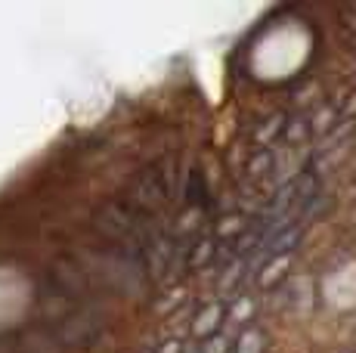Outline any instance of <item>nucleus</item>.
<instances>
[{
  "mask_svg": "<svg viewBox=\"0 0 356 353\" xmlns=\"http://www.w3.org/2000/svg\"><path fill=\"white\" fill-rule=\"evenodd\" d=\"M143 220H146V217L136 214L127 202H108V205L93 217V227H97L102 236H108V239L127 242V239H136V236H140Z\"/></svg>",
  "mask_w": 356,
  "mask_h": 353,
  "instance_id": "f257e3e1",
  "label": "nucleus"
},
{
  "mask_svg": "<svg viewBox=\"0 0 356 353\" xmlns=\"http://www.w3.org/2000/svg\"><path fill=\"white\" fill-rule=\"evenodd\" d=\"M227 322V304L223 301H214V304H204L202 310H198V316H195V322H193V335L195 338H211V335H217V329Z\"/></svg>",
  "mask_w": 356,
  "mask_h": 353,
  "instance_id": "f03ea898",
  "label": "nucleus"
},
{
  "mask_svg": "<svg viewBox=\"0 0 356 353\" xmlns=\"http://www.w3.org/2000/svg\"><path fill=\"white\" fill-rule=\"evenodd\" d=\"M266 344H270L266 331L257 329V325H248V329L238 331L236 344H232V353H266Z\"/></svg>",
  "mask_w": 356,
  "mask_h": 353,
  "instance_id": "7ed1b4c3",
  "label": "nucleus"
},
{
  "mask_svg": "<svg viewBox=\"0 0 356 353\" xmlns=\"http://www.w3.org/2000/svg\"><path fill=\"white\" fill-rule=\"evenodd\" d=\"M211 254H214V236H202V239L189 248V267L193 270L204 267V261H208Z\"/></svg>",
  "mask_w": 356,
  "mask_h": 353,
  "instance_id": "20e7f679",
  "label": "nucleus"
},
{
  "mask_svg": "<svg viewBox=\"0 0 356 353\" xmlns=\"http://www.w3.org/2000/svg\"><path fill=\"white\" fill-rule=\"evenodd\" d=\"M251 310H254V304H251V297H238V301L232 304V307H227L229 322H248Z\"/></svg>",
  "mask_w": 356,
  "mask_h": 353,
  "instance_id": "39448f33",
  "label": "nucleus"
},
{
  "mask_svg": "<svg viewBox=\"0 0 356 353\" xmlns=\"http://www.w3.org/2000/svg\"><path fill=\"white\" fill-rule=\"evenodd\" d=\"M198 353H229V341L223 335H211V338H204L202 341Z\"/></svg>",
  "mask_w": 356,
  "mask_h": 353,
  "instance_id": "423d86ee",
  "label": "nucleus"
},
{
  "mask_svg": "<svg viewBox=\"0 0 356 353\" xmlns=\"http://www.w3.org/2000/svg\"><path fill=\"white\" fill-rule=\"evenodd\" d=\"M282 121H285V115H276V118H273V121H266V127H260L254 140H257V142H264V146H266L273 133H279V131H282Z\"/></svg>",
  "mask_w": 356,
  "mask_h": 353,
  "instance_id": "0eeeda50",
  "label": "nucleus"
},
{
  "mask_svg": "<svg viewBox=\"0 0 356 353\" xmlns=\"http://www.w3.org/2000/svg\"><path fill=\"white\" fill-rule=\"evenodd\" d=\"M155 353H183V344L177 341V338H168L161 347H155Z\"/></svg>",
  "mask_w": 356,
  "mask_h": 353,
  "instance_id": "6e6552de",
  "label": "nucleus"
}]
</instances>
